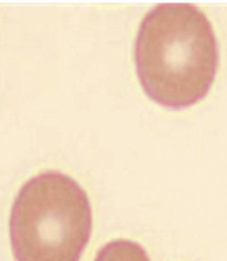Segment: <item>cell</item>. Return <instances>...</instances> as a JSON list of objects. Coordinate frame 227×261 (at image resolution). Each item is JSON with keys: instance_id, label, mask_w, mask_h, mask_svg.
I'll use <instances>...</instances> for the list:
<instances>
[{"instance_id": "cell-1", "label": "cell", "mask_w": 227, "mask_h": 261, "mask_svg": "<svg viewBox=\"0 0 227 261\" xmlns=\"http://www.w3.org/2000/svg\"><path fill=\"white\" fill-rule=\"evenodd\" d=\"M136 74L160 106L182 110L209 93L219 64L209 18L191 4H161L147 12L135 39Z\"/></svg>"}, {"instance_id": "cell-3", "label": "cell", "mask_w": 227, "mask_h": 261, "mask_svg": "<svg viewBox=\"0 0 227 261\" xmlns=\"http://www.w3.org/2000/svg\"><path fill=\"white\" fill-rule=\"evenodd\" d=\"M94 261H151V259L140 244L129 239H116L103 246Z\"/></svg>"}, {"instance_id": "cell-2", "label": "cell", "mask_w": 227, "mask_h": 261, "mask_svg": "<svg viewBox=\"0 0 227 261\" xmlns=\"http://www.w3.org/2000/svg\"><path fill=\"white\" fill-rule=\"evenodd\" d=\"M9 233L16 261H79L92 233L87 193L63 173L38 174L14 200Z\"/></svg>"}]
</instances>
